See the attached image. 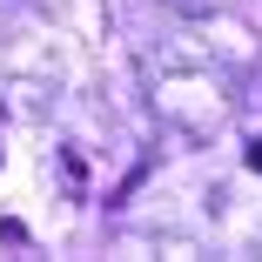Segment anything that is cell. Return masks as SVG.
I'll return each mask as SVG.
<instances>
[{"mask_svg": "<svg viewBox=\"0 0 262 262\" xmlns=\"http://www.w3.org/2000/svg\"><path fill=\"white\" fill-rule=\"evenodd\" d=\"M249 168H255V175H262V141H255V148H249Z\"/></svg>", "mask_w": 262, "mask_h": 262, "instance_id": "obj_1", "label": "cell"}]
</instances>
